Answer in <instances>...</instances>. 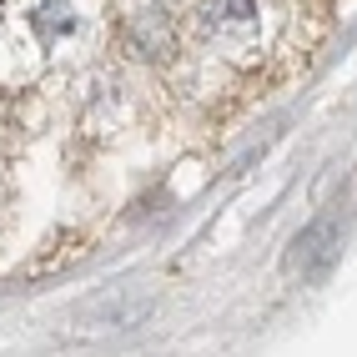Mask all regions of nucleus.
I'll return each mask as SVG.
<instances>
[{"instance_id":"nucleus-1","label":"nucleus","mask_w":357,"mask_h":357,"mask_svg":"<svg viewBox=\"0 0 357 357\" xmlns=\"http://www.w3.org/2000/svg\"><path fill=\"white\" fill-rule=\"evenodd\" d=\"M146 317H151L146 292H96L66 317V332L70 337H121V332L141 327Z\"/></svg>"},{"instance_id":"nucleus-2","label":"nucleus","mask_w":357,"mask_h":357,"mask_svg":"<svg viewBox=\"0 0 357 357\" xmlns=\"http://www.w3.org/2000/svg\"><path fill=\"white\" fill-rule=\"evenodd\" d=\"M342 247V211L327 206L322 217H312L287 247V272L292 277H322L332 267V257Z\"/></svg>"},{"instance_id":"nucleus-3","label":"nucleus","mask_w":357,"mask_h":357,"mask_svg":"<svg viewBox=\"0 0 357 357\" xmlns=\"http://www.w3.org/2000/svg\"><path fill=\"white\" fill-rule=\"evenodd\" d=\"M36 26H40L45 36H51L56 26H61V31H70V10H66V6H45V10H40V20H36Z\"/></svg>"},{"instance_id":"nucleus-4","label":"nucleus","mask_w":357,"mask_h":357,"mask_svg":"<svg viewBox=\"0 0 357 357\" xmlns=\"http://www.w3.org/2000/svg\"><path fill=\"white\" fill-rule=\"evenodd\" d=\"M252 0H217V20H247Z\"/></svg>"}]
</instances>
